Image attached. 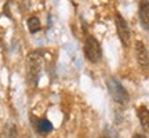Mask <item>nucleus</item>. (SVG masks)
Returning <instances> with one entry per match:
<instances>
[{"label": "nucleus", "mask_w": 149, "mask_h": 138, "mask_svg": "<svg viewBox=\"0 0 149 138\" xmlns=\"http://www.w3.org/2000/svg\"><path fill=\"white\" fill-rule=\"evenodd\" d=\"M42 73V55L39 51H33L26 57V80L29 86H36Z\"/></svg>", "instance_id": "nucleus-1"}, {"label": "nucleus", "mask_w": 149, "mask_h": 138, "mask_svg": "<svg viewBox=\"0 0 149 138\" xmlns=\"http://www.w3.org/2000/svg\"><path fill=\"white\" fill-rule=\"evenodd\" d=\"M108 90H109V94L111 97L119 104H127L130 97H128L127 90L123 87V84L115 77H109L107 82Z\"/></svg>", "instance_id": "nucleus-2"}, {"label": "nucleus", "mask_w": 149, "mask_h": 138, "mask_svg": "<svg viewBox=\"0 0 149 138\" xmlns=\"http://www.w3.org/2000/svg\"><path fill=\"white\" fill-rule=\"evenodd\" d=\"M84 54L90 62H98V61L101 59V55H102L101 44H100V42L97 40L95 37L88 36L86 39Z\"/></svg>", "instance_id": "nucleus-3"}, {"label": "nucleus", "mask_w": 149, "mask_h": 138, "mask_svg": "<svg viewBox=\"0 0 149 138\" xmlns=\"http://www.w3.org/2000/svg\"><path fill=\"white\" fill-rule=\"evenodd\" d=\"M116 29L122 43L124 46H128L130 44V39H131V33H130V29H128L126 20L120 14H116Z\"/></svg>", "instance_id": "nucleus-4"}, {"label": "nucleus", "mask_w": 149, "mask_h": 138, "mask_svg": "<svg viewBox=\"0 0 149 138\" xmlns=\"http://www.w3.org/2000/svg\"><path fill=\"white\" fill-rule=\"evenodd\" d=\"M135 57H137V62H138L139 68L148 70L149 68V54L148 50L145 47L142 42H135Z\"/></svg>", "instance_id": "nucleus-5"}, {"label": "nucleus", "mask_w": 149, "mask_h": 138, "mask_svg": "<svg viewBox=\"0 0 149 138\" xmlns=\"http://www.w3.org/2000/svg\"><path fill=\"white\" fill-rule=\"evenodd\" d=\"M139 21L145 29H149V1H141L138 7Z\"/></svg>", "instance_id": "nucleus-6"}, {"label": "nucleus", "mask_w": 149, "mask_h": 138, "mask_svg": "<svg viewBox=\"0 0 149 138\" xmlns=\"http://www.w3.org/2000/svg\"><path fill=\"white\" fill-rule=\"evenodd\" d=\"M138 119L141 122V126L145 131L149 134V109L145 106H141L138 109Z\"/></svg>", "instance_id": "nucleus-7"}, {"label": "nucleus", "mask_w": 149, "mask_h": 138, "mask_svg": "<svg viewBox=\"0 0 149 138\" xmlns=\"http://www.w3.org/2000/svg\"><path fill=\"white\" fill-rule=\"evenodd\" d=\"M36 128L40 133L47 134L53 130V124L48 122V120H46V119H42V120H37L36 122Z\"/></svg>", "instance_id": "nucleus-8"}, {"label": "nucleus", "mask_w": 149, "mask_h": 138, "mask_svg": "<svg viewBox=\"0 0 149 138\" xmlns=\"http://www.w3.org/2000/svg\"><path fill=\"white\" fill-rule=\"evenodd\" d=\"M28 29L31 33H36L42 29V25H40V21H39L37 17H31L28 20Z\"/></svg>", "instance_id": "nucleus-9"}, {"label": "nucleus", "mask_w": 149, "mask_h": 138, "mask_svg": "<svg viewBox=\"0 0 149 138\" xmlns=\"http://www.w3.org/2000/svg\"><path fill=\"white\" fill-rule=\"evenodd\" d=\"M133 138H145V137H144V135H141V134H135Z\"/></svg>", "instance_id": "nucleus-10"}]
</instances>
